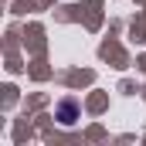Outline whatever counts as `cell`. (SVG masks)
<instances>
[{
	"label": "cell",
	"instance_id": "cell-1",
	"mask_svg": "<svg viewBox=\"0 0 146 146\" xmlns=\"http://www.w3.org/2000/svg\"><path fill=\"white\" fill-rule=\"evenodd\" d=\"M61 122H65V126L75 122V102H61Z\"/></svg>",
	"mask_w": 146,
	"mask_h": 146
}]
</instances>
